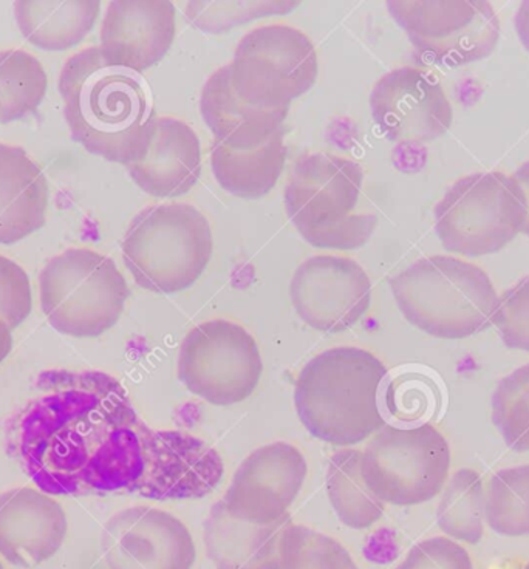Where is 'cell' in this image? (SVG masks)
<instances>
[{
	"mask_svg": "<svg viewBox=\"0 0 529 569\" xmlns=\"http://www.w3.org/2000/svg\"><path fill=\"white\" fill-rule=\"evenodd\" d=\"M395 569H473L468 549L446 536L417 543Z\"/></svg>",
	"mask_w": 529,
	"mask_h": 569,
	"instance_id": "cell-34",
	"label": "cell"
},
{
	"mask_svg": "<svg viewBox=\"0 0 529 569\" xmlns=\"http://www.w3.org/2000/svg\"><path fill=\"white\" fill-rule=\"evenodd\" d=\"M177 10L171 0H112L106 8L100 50L109 64L141 73L171 50Z\"/></svg>",
	"mask_w": 529,
	"mask_h": 569,
	"instance_id": "cell-17",
	"label": "cell"
},
{
	"mask_svg": "<svg viewBox=\"0 0 529 569\" xmlns=\"http://www.w3.org/2000/svg\"><path fill=\"white\" fill-rule=\"evenodd\" d=\"M126 268L138 287L157 295L188 290L207 270L214 240L203 212L188 203L143 209L121 243Z\"/></svg>",
	"mask_w": 529,
	"mask_h": 569,
	"instance_id": "cell-6",
	"label": "cell"
},
{
	"mask_svg": "<svg viewBox=\"0 0 529 569\" xmlns=\"http://www.w3.org/2000/svg\"><path fill=\"white\" fill-rule=\"evenodd\" d=\"M492 323L505 346L529 351V276L499 296Z\"/></svg>",
	"mask_w": 529,
	"mask_h": 569,
	"instance_id": "cell-32",
	"label": "cell"
},
{
	"mask_svg": "<svg viewBox=\"0 0 529 569\" xmlns=\"http://www.w3.org/2000/svg\"><path fill=\"white\" fill-rule=\"evenodd\" d=\"M129 295L117 263L90 248L66 249L39 274L43 315L70 338H98L117 326Z\"/></svg>",
	"mask_w": 529,
	"mask_h": 569,
	"instance_id": "cell-7",
	"label": "cell"
},
{
	"mask_svg": "<svg viewBox=\"0 0 529 569\" xmlns=\"http://www.w3.org/2000/svg\"><path fill=\"white\" fill-rule=\"evenodd\" d=\"M308 466L301 450L288 442L256 449L236 470L224 493L229 513L254 525L286 517L306 483Z\"/></svg>",
	"mask_w": 529,
	"mask_h": 569,
	"instance_id": "cell-16",
	"label": "cell"
},
{
	"mask_svg": "<svg viewBox=\"0 0 529 569\" xmlns=\"http://www.w3.org/2000/svg\"><path fill=\"white\" fill-rule=\"evenodd\" d=\"M286 161L283 128L258 148L232 149L223 142H212V173L224 191L240 199H260L270 193L286 169Z\"/></svg>",
	"mask_w": 529,
	"mask_h": 569,
	"instance_id": "cell-24",
	"label": "cell"
},
{
	"mask_svg": "<svg viewBox=\"0 0 529 569\" xmlns=\"http://www.w3.org/2000/svg\"><path fill=\"white\" fill-rule=\"evenodd\" d=\"M492 422L509 449L529 450V362L501 379L493 390Z\"/></svg>",
	"mask_w": 529,
	"mask_h": 569,
	"instance_id": "cell-30",
	"label": "cell"
},
{
	"mask_svg": "<svg viewBox=\"0 0 529 569\" xmlns=\"http://www.w3.org/2000/svg\"><path fill=\"white\" fill-rule=\"evenodd\" d=\"M525 199L503 172L461 177L436 208V231L448 251L468 257L493 254L522 232Z\"/></svg>",
	"mask_w": 529,
	"mask_h": 569,
	"instance_id": "cell-8",
	"label": "cell"
},
{
	"mask_svg": "<svg viewBox=\"0 0 529 569\" xmlns=\"http://www.w3.org/2000/svg\"><path fill=\"white\" fill-rule=\"evenodd\" d=\"M58 89L70 133L87 152L124 166L144 156L158 117L141 73L109 64L100 47H87L67 59Z\"/></svg>",
	"mask_w": 529,
	"mask_h": 569,
	"instance_id": "cell-2",
	"label": "cell"
},
{
	"mask_svg": "<svg viewBox=\"0 0 529 569\" xmlns=\"http://www.w3.org/2000/svg\"><path fill=\"white\" fill-rule=\"evenodd\" d=\"M365 172L357 161L335 153H306L288 177L283 201L288 219L311 247L351 251L377 229L372 213H353Z\"/></svg>",
	"mask_w": 529,
	"mask_h": 569,
	"instance_id": "cell-5",
	"label": "cell"
},
{
	"mask_svg": "<svg viewBox=\"0 0 529 569\" xmlns=\"http://www.w3.org/2000/svg\"><path fill=\"white\" fill-rule=\"evenodd\" d=\"M370 109L382 133L401 144L437 140L453 120L440 79L420 67H400L382 74L370 93Z\"/></svg>",
	"mask_w": 529,
	"mask_h": 569,
	"instance_id": "cell-14",
	"label": "cell"
},
{
	"mask_svg": "<svg viewBox=\"0 0 529 569\" xmlns=\"http://www.w3.org/2000/svg\"><path fill=\"white\" fill-rule=\"evenodd\" d=\"M49 78L38 58L23 50H0V124L37 112Z\"/></svg>",
	"mask_w": 529,
	"mask_h": 569,
	"instance_id": "cell-27",
	"label": "cell"
},
{
	"mask_svg": "<svg viewBox=\"0 0 529 569\" xmlns=\"http://www.w3.org/2000/svg\"><path fill=\"white\" fill-rule=\"evenodd\" d=\"M33 308L29 274L14 260L0 256V320L11 330L21 327Z\"/></svg>",
	"mask_w": 529,
	"mask_h": 569,
	"instance_id": "cell-33",
	"label": "cell"
},
{
	"mask_svg": "<svg viewBox=\"0 0 529 569\" xmlns=\"http://www.w3.org/2000/svg\"><path fill=\"white\" fill-rule=\"evenodd\" d=\"M126 168L141 191L156 199H177L191 191L201 176L199 137L188 122L158 117L144 156Z\"/></svg>",
	"mask_w": 529,
	"mask_h": 569,
	"instance_id": "cell-19",
	"label": "cell"
},
{
	"mask_svg": "<svg viewBox=\"0 0 529 569\" xmlns=\"http://www.w3.org/2000/svg\"><path fill=\"white\" fill-rule=\"evenodd\" d=\"M8 456L51 497L133 493L199 500L222 481L207 441L146 425L117 378L97 370H47L7 427Z\"/></svg>",
	"mask_w": 529,
	"mask_h": 569,
	"instance_id": "cell-1",
	"label": "cell"
},
{
	"mask_svg": "<svg viewBox=\"0 0 529 569\" xmlns=\"http://www.w3.org/2000/svg\"><path fill=\"white\" fill-rule=\"evenodd\" d=\"M177 370L196 397L212 406H234L258 389L263 361L258 342L242 326L212 319L184 336Z\"/></svg>",
	"mask_w": 529,
	"mask_h": 569,
	"instance_id": "cell-11",
	"label": "cell"
},
{
	"mask_svg": "<svg viewBox=\"0 0 529 569\" xmlns=\"http://www.w3.org/2000/svg\"><path fill=\"white\" fill-rule=\"evenodd\" d=\"M291 523L288 513L270 525L237 520L220 500L204 521V547L217 569H283V536Z\"/></svg>",
	"mask_w": 529,
	"mask_h": 569,
	"instance_id": "cell-20",
	"label": "cell"
},
{
	"mask_svg": "<svg viewBox=\"0 0 529 569\" xmlns=\"http://www.w3.org/2000/svg\"><path fill=\"white\" fill-rule=\"evenodd\" d=\"M385 363L358 347H335L315 356L295 385L299 420L315 438L351 448L387 425L381 390Z\"/></svg>",
	"mask_w": 529,
	"mask_h": 569,
	"instance_id": "cell-3",
	"label": "cell"
},
{
	"mask_svg": "<svg viewBox=\"0 0 529 569\" xmlns=\"http://www.w3.org/2000/svg\"><path fill=\"white\" fill-rule=\"evenodd\" d=\"M14 19L23 38L46 51L79 46L100 18V0H18Z\"/></svg>",
	"mask_w": 529,
	"mask_h": 569,
	"instance_id": "cell-23",
	"label": "cell"
},
{
	"mask_svg": "<svg viewBox=\"0 0 529 569\" xmlns=\"http://www.w3.org/2000/svg\"><path fill=\"white\" fill-rule=\"evenodd\" d=\"M402 316L440 339H465L492 326L499 295L480 267L451 256L422 257L390 280Z\"/></svg>",
	"mask_w": 529,
	"mask_h": 569,
	"instance_id": "cell-4",
	"label": "cell"
},
{
	"mask_svg": "<svg viewBox=\"0 0 529 569\" xmlns=\"http://www.w3.org/2000/svg\"><path fill=\"white\" fill-rule=\"evenodd\" d=\"M299 6L295 0H193L184 13L197 30L219 34L256 19L291 13Z\"/></svg>",
	"mask_w": 529,
	"mask_h": 569,
	"instance_id": "cell-29",
	"label": "cell"
},
{
	"mask_svg": "<svg viewBox=\"0 0 529 569\" xmlns=\"http://www.w3.org/2000/svg\"><path fill=\"white\" fill-rule=\"evenodd\" d=\"M515 26L520 41H522L525 49L529 51V0H523L517 8Z\"/></svg>",
	"mask_w": 529,
	"mask_h": 569,
	"instance_id": "cell-36",
	"label": "cell"
},
{
	"mask_svg": "<svg viewBox=\"0 0 529 569\" xmlns=\"http://www.w3.org/2000/svg\"><path fill=\"white\" fill-rule=\"evenodd\" d=\"M296 313L315 330L339 333L357 326L372 303V282L350 257L322 254L299 264L290 283Z\"/></svg>",
	"mask_w": 529,
	"mask_h": 569,
	"instance_id": "cell-13",
	"label": "cell"
},
{
	"mask_svg": "<svg viewBox=\"0 0 529 569\" xmlns=\"http://www.w3.org/2000/svg\"><path fill=\"white\" fill-rule=\"evenodd\" d=\"M290 107L264 109L248 104L236 93L229 66L220 67L204 82L200 113L216 141L232 149H252L283 128Z\"/></svg>",
	"mask_w": 529,
	"mask_h": 569,
	"instance_id": "cell-21",
	"label": "cell"
},
{
	"mask_svg": "<svg viewBox=\"0 0 529 569\" xmlns=\"http://www.w3.org/2000/svg\"><path fill=\"white\" fill-rule=\"evenodd\" d=\"M327 493L347 528H372L385 513L386 505L373 496L362 477L361 450L342 448L333 453L327 468Z\"/></svg>",
	"mask_w": 529,
	"mask_h": 569,
	"instance_id": "cell-25",
	"label": "cell"
},
{
	"mask_svg": "<svg viewBox=\"0 0 529 569\" xmlns=\"http://www.w3.org/2000/svg\"><path fill=\"white\" fill-rule=\"evenodd\" d=\"M49 181L19 146L0 142V244L21 242L46 224Z\"/></svg>",
	"mask_w": 529,
	"mask_h": 569,
	"instance_id": "cell-22",
	"label": "cell"
},
{
	"mask_svg": "<svg viewBox=\"0 0 529 569\" xmlns=\"http://www.w3.org/2000/svg\"><path fill=\"white\" fill-rule=\"evenodd\" d=\"M451 469V448L432 425L385 426L362 452V477L382 503H428L443 491Z\"/></svg>",
	"mask_w": 529,
	"mask_h": 569,
	"instance_id": "cell-9",
	"label": "cell"
},
{
	"mask_svg": "<svg viewBox=\"0 0 529 569\" xmlns=\"http://www.w3.org/2000/svg\"><path fill=\"white\" fill-rule=\"evenodd\" d=\"M387 10L422 57L437 64H472L499 43V16L488 0H389Z\"/></svg>",
	"mask_w": 529,
	"mask_h": 569,
	"instance_id": "cell-12",
	"label": "cell"
},
{
	"mask_svg": "<svg viewBox=\"0 0 529 569\" xmlns=\"http://www.w3.org/2000/svg\"><path fill=\"white\" fill-rule=\"evenodd\" d=\"M437 508L438 527L446 537L468 545H477L485 536V491L480 473L473 469H458L443 491Z\"/></svg>",
	"mask_w": 529,
	"mask_h": 569,
	"instance_id": "cell-26",
	"label": "cell"
},
{
	"mask_svg": "<svg viewBox=\"0 0 529 569\" xmlns=\"http://www.w3.org/2000/svg\"><path fill=\"white\" fill-rule=\"evenodd\" d=\"M525 569H529V562H528V565H527V568H525Z\"/></svg>",
	"mask_w": 529,
	"mask_h": 569,
	"instance_id": "cell-39",
	"label": "cell"
},
{
	"mask_svg": "<svg viewBox=\"0 0 529 569\" xmlns=\"http://www.w3.org/2000/svg\"><path fill=\"white\" fill-rule=\"evenodd\" d=\"M485 521L503 537H529V465L493 473L487 489Z\"/></svg>",
	"mask_w": 529,
	"mask_h": 569,
	"instance_id": "cell-28",
	"label": "cell"
},
{
	"mask_svg": "<svg viewBox=\"0 0 529 569\" xmlns=\"http://www.w3.org/2000/svg\"><path fill=\"white\" fill-rule=\"evenodd\" d=\"M229 69L232 87L243 101L282 109L315 86L318 51L302 30L272 22L240 39Z\"/></svg>",
	"mask_w": 529,
	"mask_h": 569,
	"instance_id": "cell-10",
	"label": "cell"
},
{
	"mask_svg": "<svg viewBox=\"0 0 529 569\" xmlns=\"http://www.w3.org/2000/svg\"><path fill=\"white\" fill-rule=\"evenodd\" d=\"M0 569H3V565L2 563H0Z\"/></svg>",
	"mask_w": 529,
	"mask_h": 569,
	"instance_id": "cell-38",
	"label": "cell"
},
{
	"mask_svg": "<svg viewBox=\"0 0 529 569\" xmlns=\"http://www.w3.org/2000/svg\"><path fill=\"white\" fill-rule=\"evenodd\" d=\"M101 552L109 569H192L196 541L171 512L133 506L110 517L101 532Z\"/></svg>",
	"mask_w": 529,
	"mask_h": 569,
	"instance_id": "cell-15",
	"label": "cell"
},
{
	"mask_svg": "<svg viewBox=\"0 0 529 569\" xmlns=\"http://www.w3.org/2000/svg\"><path fill=\"white\" fill-rule=\"evenodd\" d=\"M13 330L0 320V363L6 361L7 356L13 349Z\"/></svg>",
	"mask_w": 529,
	"mask_h": 569,
	"instance_id": "cell-37",
	"label": "cell"
},
{
	"mask_svg": "<svg viewBox=\"0 0 529 569\" xmlns=\"http://www.w3.org/2000/svg\"><path fill=\"white\" fill-rule=\"evenodd\" d=\"M512 178H515L516 183L519 184V188L522 189L525 208H527V216H525L522 232L525 236L529 237V161L520 166V168L517 169L515 173H512Z\"/></svg>",
	"mask_w": 529,
	"mask_h": 569,
	"instance_id": "cell-35",
	"label": "cell"
},
{
	"mask_svg": "<svg viewBox=\"0 0 529 569\" xmlns=\"http://www.w3.org/2000/svg\"><path fill=\"white\" fill-rule=\"evenodd\" d=\"M283 569H359L346 548L326 533L291 523L283 536Z\"/></svg>",
	"mask_w": 529,
	"mask_h": 569,
	"instance_id": "cell-31",
	"label": "cell"
},
{
	"mask_svg": "<svg viewBox=\"0 0 529 569\" xmlns=\"http://www.w3.org/2000/svg\"><path fill=\"white\" fill-rule=\"evenodd\" d=\"M69 521L64 508L39 489L0 493V556L19 568H37L64 545Z\"/></svg>",
	"mask_w": 529,
	"mask_h": 569,
	"instance_id": "cell-18",
	"label": "cell"
}]
</instances>
